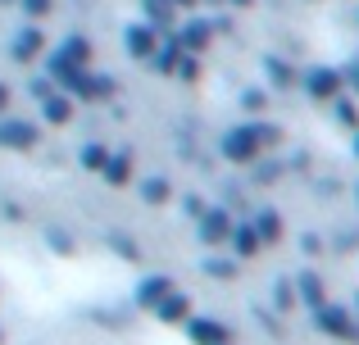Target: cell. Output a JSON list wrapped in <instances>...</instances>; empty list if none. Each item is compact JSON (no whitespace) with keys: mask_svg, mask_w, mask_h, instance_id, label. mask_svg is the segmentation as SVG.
<instances>
[{"mask_svg":"<svg viewBox=\"0 0 359 345\" xmlns=\"http://www.w3.org/2000/svg\"><path fill=\"white\" fill-rule=\"evenodd\" d=\"M177 78L196 82V78H201V59H196V55H182V64H177Z\"/></svg>","mask_w":359,"mask_h":345,"instance_id":"32","label":"cell"},{"mask_svg":"<svg viewBox=\"0 0 359 345\" xmlns=\"http://www.w3.org/2000/svg\"><path fill=\"white\" fill-rule=\"evenodd\" d=\"M82 73H87V69H82V64H73L69 55H60V50H55L50 59H46V78H50L60 91H69V96H73V87L82 82Z\"/></svg>","mask_w":359,"mask_h":345,"instance_id":"6","label":"cell"},{"mask_svg":"<svg viewBox=\"0 0 359 345\" xmlns=\"http://www.w3.org/2000/svg\"><path fill=\"white\" fill-rule=\"evenodd\" d=\"M196 232H201L205 246H228V232H232V213L228 209H205L201 218H196Z\"/></svg>","mask_w":359,"mask_h":345,"instance_id":"5","label":"cell"},{"mask_svg":"<svg viewBox=\"0 0 359 345\" xmlns=\"http://www.w3.org/2000/svg\"><path fill=\"white\" fill-rule=\"evenodd\" d=\"M5 109H9V87L0 82V114H5Z\"/></svg>","mask_w":359,"mask_h":345,"instance_id":"39","label":"cell"},{"mask_svg":"<svg viewBox=\"0 0 359 345\" xmlns=\"http://www.w3.org/2000/svg\"><path fill=\"white\" fill-rule=\"evenodd\" d=\"M278 177H282V164H259V177H255V182H264V186H269V182H278Z\"/></svg>","mask_w":359,"mask_h":345,"instance_id":"33","label":"cell"},{"mask_svg":"<svg viewBox=\"0 0 359 345\" xmlns=\"http://www.w3.org/2000/svg\"><path fill=\"white\" fill-rule=\"evenodd\" d=\"M228 246H232V255H237V259H250V255H259V250H264L250 223H232V232H228Z\"/></svg>","mask_w":359,"mask_h":345,"instance_id":"17","label":"cell"},{"mask_svg":"<svg viewBox=\"0 0 359 345\" xmlns=\"http://www.w3.org/2000/svg\"><path fill=\"white\" fill-rule=\"evenodd\" d=\"M241 109L259 114V109H264V91H245V96H241Z\"/></svg>","mask_w":359,"mask_h":345,"instance_id":"35","label":"cell"},{"mask_svg":"<svg viewBox=\"0 0 359 345\" xmlns=\"http://www.w3.org/2000/svg\"><path fill=\"white\" fill-rule=\"evenodd\" d=\"M296 82L305 87L309 100H337V96H341V87H346V82H341V69H327V64H314V69H305Z\"/></svg>","mask_w":359,"mask_h":345,"instance_id":"2","label":"cell"},{"mask_svg":"<svg viewBox=\"0 0 359 345\" xmlns=\"http://www.w3.org/2000/svg\"><path fill=\"white\" fill-rule=\"evenodd\" d=\"M291 286H296V304H305V309H318V304L327 300V286H323L318 273H300Z\"/></svg>","mask_w":359,"mask_h":345,"instance_id":"13","label":"cell"},{"mask_svg":"<svg viewBox=\"0 0 359 345\" xmlns=\"http://www.w3.org/2000/svg\"><path fill=\"white\" fill-rule=\"evenodd\" d=\"M182 209H187V218H201V213L210 209V204H205L201 195H187V200H182Z\"/></svg>","mask_w":359,"mask_h":345,"instance_id":"34","label":"cell"},{"mask_svg":"<svg viewBox=\"0 0 359 345\" xmlns=\"http://www.w3.org/2000/svg\"><path fill=\"white\" fill-rule=\"evenodd\" d=\"M264 78H269V87H282V91H287V87H296V78H300V73L291 69L287 59L269 55V59H264Z\"/></svg>","mask_w":359,"mask_h":345,"instance_id":"20","label":"cell"},{"mask_svg":"<svg viewBox=\"0 0 359 345\" xmlns=\"http://www.w3.org/2000/svg\"><path fill=\"white\" fill-rule=\"evenodd\" d=\"M219 150H223V160H228V164H241V169L259 160V141L250 136V123H245V127H232V132L223 136Z\"/></svg>","mask_w":359,"mask_h":345,"instance_id":"3","label":"cell"},{"mask_svg":"<svg viewBox=\"0 0 359 345\" xmlns=\"http://www.w3.org/2000/svg\"><path fill=\"white\" fill-rule=\"evenodd\" d=\"M300 250H305V255H318V250H323V241H318L314 232H305V237H300Z\"/></svg>","mask_w":359,"mask_h":345,"instance_id":"36","label":"cell"},{"mask_svg":"<svg viewBox=\"0 0 359 345\" xmlns=\"http://www.w3.org/2000/svg\"><path fill=\"white\" fill-rule=\"evenodd\" d=\"M123 45H128L132 59H150V55H155V45H159V32L150 23H132L128 32H123Z\"/></svg>","mask_w":359,"mask_h":345,"instance_id":"9","label":"cell"},{"mask_svg":"<svg viewBox=\"0 0 359 345\" xmlns=\"http://www.w3.org/2000/svg\"><path fill=\"white\" fill-rule=\"evenodd\" d=\"M50 87H55L50 78H36V82H32V96H41V100H46V96H50Z\"/></svg>","mask_w":359,"mask_h":345,"instance_id":"38","label":"cell"},{"mask_svg":"<svg viewBox=\"0 0 359 345\" xmlns=\"http://www.w3.org/2000/svg\"><path fill=\"white\" fill-rule=\"evenodd\" d=\"M114 96V78H96V73H82V82L73 87V100H109Z\"/></svg>","mask_w":359,"mask_h":345,"instance_id":"16","label":"cell"},{"mask_svg":"<svg viewBox=\"0 0 359 345\" xmlns=\"http://www.w3.org/2000/svg\"><path fill=\"white\" fill-rule=\"evenodd\" d=\"M250 227H255V237H259V246H278L282 232H287V227H282V213H278V209H259Z\"/></svg>","mask_w":359,"mask_h":345,"instance_id":"15","label":"cell"},{"mask_svg":"<svg viewBox=\"0 0 359 345\" xmlns=\"http://www.w3.org/2000/svg\"><path fill=\"white\" fill-rule=\"evenodd\" d=\"M105 160H109V150L100 141H87V146H82V169H87V173H100V169H105Z\"/></svg>","mask_w":359,"mask_h":345,"instance_id":"26","label":"cell"},{"mask_svg":"<svg viewBox=\"0 0 359 345\" xmlns=\"http://www.w3.org/2000/svg\"><path fill=\"white\" fill-rule=\"evenodd\" d=\"M332 105H337V123H341V127H359V109H355V100L337 96Z\"/></svg>","mask_w":359,"mask_h":345,"instance_id":"28","label":"cell"},{"mask_svg":"<svg viewBox=\"0 0 359 345\" xmlns=\"http://www.w3.org/2000/svg\"><path fill=\"white\" fill-rule=\"evenodd\" d=\"M355 155H359V127H355Z\"/></svg>","mask_w":359,"mask_h":345,"instance_id":"40","label":"cell"},{"mask_svg":"<svg viewBox=\"0 0 359 345\" xmlns=\"http://www.w3.org/2000/svg\"><path fill=\"white\" fill-rule=\"evenodd\" d=\"M41 118L55 123V127L73 123V96H69V91H50V96L41 100Z\"/></svg>","mask_w":359,"mask_h":345,"instance_id":"14","label":"cell"},{"mask_svg":"<svg viewBox=\"0 0 359 345\" xmlns=\"http://www.w3.org/2000/svg\"><path fill=\"white\" fill-rule=\"evenodd\" d=\"M232 5H255V0H232Z\"/></svg>","mask_w":359,"mask_h":345,"instance_id":"41","label":"cell"},{"mask_svg":"<svg viewBox=\"0 0 359 345\" xmlns=\"http://www.w3.org/2000/svg\"><path fill=\"white\" fill-rule=\"evenodd\" d=\"M173 5H196V0H173Z\"/></svg>","mask_w":359,"mask_h":345,"instance_id":"42","label":"cell"},{"mask_svg":"<svg viewBox=\"0 0 359 345\" xmlns=\"http://www.w3.org/2000/svg\"><path fill=\"white\" fill-rule=\"evenodd\" d=\"M0 341H5V332H0Z\"/></svg>","mask_w":359,"mask_h":345,"instance_id":"45","label":"cell"},{"mask_svg":"<svg viewBox=\"0 0 359 345\" xmlns=\"http://www.w3.org/2000/svg\"><path fill=\"white\" fill-rule=\"evenodd\" d=\"M314 314V328L323 332V337H332V341H359V318L346 304H318V309H309Z\"/></svg>","mask_w":359,"mask_h":345,"instance_id":"1","label":"cell"},{"mask_svg":"<svg viewBox=\"0 0 359 345\" xmlns=\"http://www.w3.org/2000/svg\"><path fill=\"white\" fill-rule=\"evenodd\" d=\"M182 45H177V36L168 32L164 36V45H155V55H150V59H155V73H177V64H182Z\"/></svg>","mask_w":359,"mask_h":345,"instance_id":"18","label":"cell"},{"mask_svg":"<svg viewBox=\"0 0 359 345\" xmlns=\"http://www.w3.org/2000/svg\"><path fill=\"white\" fill-rule=\"evenodd\" d=\"M60 55H69L73 64H82V69H91V41H87V36H78V32H73V36H64Z\"/></svg>","mask_w":359,"mask_h":345,"instance_id":"23","label":"cell"},{"mask_svg":"<svg viewBox=\"0 0 359 345\" xmlns=\"http://www.w3.org/2000/svg\"><path fill=\"white\" fill-rule=\"evenodd\" d=\"M173 0H146V14H150V27H155L159 36H168L173 32Z\"/></svg>","mask_w":359,"mask_h":345,"instance_id":"21","label":"cell"},{"mask_svg":"<svg viewBox=\"0 0 359 345\" xmlns=\"http://www.w3.org/2000/svg\"><path fill=\"white\" fill-rule=\"evenodd\" d=\"M100 177H105L109 186H128L132 182V150H118L105 160V169H100Z\"/></svg>","mask_w":359,"mask_h":345,"instance_id":"19","label":"cell"},{"mask_svg":"<svg viewBox=\"0 0 359 345\" xmlns=\"http://www.w3.org/2000/svg\"><path fill=\"white\" fill-rule=\"evenodd\" d=\"M182 328H187V337H191V345H219V341H232L228 323H219V318H196V314H191Z\"/></svg>","mask_w":359,"mask_h":345,"instance_id":"7","label":"cell"},{"mask_svg":"<svg viewBox=\"0 0 359 345\" xmlns=\"http://www.w3.org/2000/svg\"><path fill=\"white\" fill-rule=\"evenodd\" d=\"M201 268H205L210 277H219V282H232V277H237V259H219V255H210Z\"/></svg>","mask_w":359,"mask_h":345,"instance_id":"25","label":"cell"},{"mask_svg":"<svg viewBox=\"0 0 359 345\" xmlns=\"http://www.w3.org/2000/svg\"><path fill=\"white\" fill-rule=\"evenodd\" d=\"M41 141V127L27 123V118H0V146L5 150H32Z\"/></svg>","mask_w":359,"mask_h":345,"instance_id":"4","label":"cell"},{"mask_svg":"<svg viewBox=\"0 0 359 345\" xmlns=\"http://www.w3.org/2000/svg\"><path fill=\"white\" fill-rule=\"evenodd\" d=\"M141 200L146 204H168L173 200V182H168V177H146V182H141Z\"/></svg>","mask_w":359,"mask_h":345,"instance_id":"22","label":"cell"},{"mask_svg":"<svg viewBox=\"0 0 359 345\" xmlns=\"http://www.w3.org/2000/svg\"><path fill=\"white\" fill-rule=\"evenodd\" d=\"M46 241H50V250H55V255H73V237H69V232L50 227V232H46Z\"/></svg>","mask_w":359,"mask_h":345,"instance_id":"30","label":"cell"},{"mask_svg":"<svg viewBox=\"0 0 359 345\" xmlns=\"http://www.w3.org/2000/svg\"><path fill=\"white\" fill-rule=\"evenodd\" d=\"M273 304H278L282 314L296 309V286H291V277H278V282H273Z\"/></svg>","mask_w":359,"mask_h":345,"instance_id":"27","label":"cell"},{"mask_svg":"<svg viewBox=\"0 0 359 345\" xmlns=\"http://www.w3.org/2000/svg\"><path fill=\"white\" fill-rule=\"evenodd\" d=\"M210 5H219V0H210Z\"/></svg>","mask_w":359,"mask_h":345,"instance_id":"44","label":"cell"},{"mask_svg":"<svg viewBox=\"0 0 359 345\" xmlns=\"http://www.w3.org/2000/svg\"><path fill=\"white\" fill-rule=\"evenodd\" d=\"M173 291V277H164V273H146L137 282V309H155L164 295Z\"/></svg>","mask_w":359,"mask_h":345,"instance_id":"11","label":"cell"},{"mask_svg":"<svg viewBox=\"0 0 359 345\" xmlns=\"http://www.w3.org/2000/svg\"><path fill=\"white\" fill-rule=\"evenodd\" d=\"M41 45H46L41 27H23V32L14 36V45H9V59L14 64H32L36 55H41Z\"/></svg>","mask_w":359,"mask_h":345,"instance_id":"12","label":"cell"},{"mask_svg":"<svg viewBox=\"0 0 359 345\" xmlns=\"http://www.w3.org/2000/svg\"><path fill=\"white\" fill-rule=\"evenodd\" d=\"M150 314H155L159 323H168V328H182V323L191 318V300H187L182 291H168V295H164V300H159Z\"/></svg>","mask_w":359,"mask_h":345,"instance_id":"10","label":"cell"},{"mask_svg":"<svg viewBox=\"0 0 359 345\" xmlns=\"http://www.w3.org/2000/svg\"><path fill=\"white\" fill-rule=\"evenodd\" d=\"M173 36H177V45H182L187 55H201L205 45H210V36H214V23L210 18H191V23L173 27Z\"/></svg>","mask_w":359,"mask_h":345,"instance_id":"8","label":"cell"},{"mask_svg":"<svg viewBox=\"0 0 359 345\" xmlns=\"http://www.w3.org/2000/svg\"><path fill=\"white\" fill-rule=\"evenodd\" d=\"M250 136L259 141V150H273V146H282V127H278V123H250Z\"/></svg>","mask_w":359,"mask_h":345,"instance_id":"24","label":"cell"},{"mask_svg":"<svg viewBox=\"0 0 359 345\" xmlns=\"http://www.w3.org/2000/svg\"><path fill=\"white\" fill-rule=\"evenodd\" d=\"M109 246H114L118 259H128V264H132V259H141V246H137L132 237H123V232H114V237H109Z\"/></svg>","mask_w":359,"mask_h":345,"instance_id":"29","label":"cell"},{"mask_svg":"<svg viewBox=\"0 0 359 345\" xmlns=\"http://www.w3.org/2000/svg\"><path fill=\"white\" fill-rule=\"evenodd\" d=\"M219 345H232V341H219Z\"/></svg>","mask_w":359,"mask_h":345,"instance_id":"43","label":"cell"},{"mask_svg":"<svg viewBox=\"0 0 359 345\" xmlns=\"http://www.w3.org/2000/svg\"><path fill=\"white\" fill-rule=\"evenodd\" d=\"M18 5H23L27 18H46V14L55 9V0H18Z\"/></svg>","mask_w":359,"mask_h":345,"instance_id":"31","label":"cell"},{"mask_svg":"<svg viewBox=\"0 0 359 345\" xmlns=\"http://www.w3.org/2000/svg\"><path fill=\"white\" fill-rule=\"evenodd\" d=\"M341 82H351V87H355V96H359V59H355V64H346Z\"/></svg>","mask_w":359,"mask_h":345,"instance_id":"37","label":"cell"}]
</instances>
